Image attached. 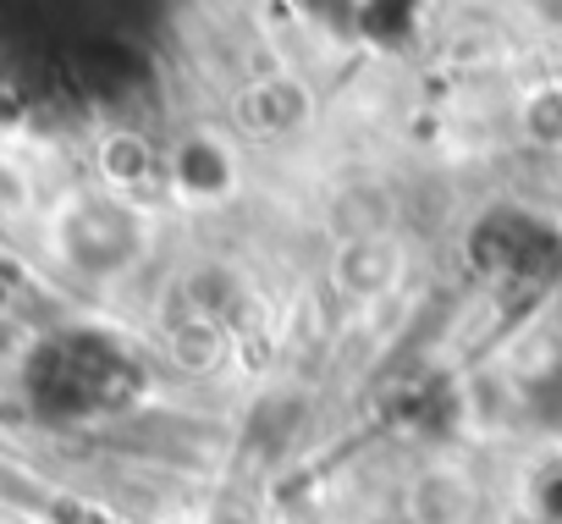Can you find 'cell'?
Here are the masks:
<instances>
[{
  "instance_id": "1",
  "label": "cell",
  "mask_w": 562,
  "mask_h": 524,
  "mask_svg": "<svg viewBox=\"0 0 562 524\" xmlns=\"http://www.w3.org/2000/svg\"><path fill=\"white\" fill-rule=\"evenodd\" d=\"M171 182L182 193H193V199H215V193L232 188V155L215 138H188L177 149V177Z\"/></svg>"
},
{
  "instance_id": "2",
  "label": "cell",
  "mask_w": 562,
  "mask_h": 524,
  "mask_svg": "<svg viewBox=\"0 0 562 524\" xmlns=\"http://www.w3.org/2000/svg\"><path fill=\"white\" fill-rule=\"evenodd\" d=\"M100 155H105V177H111V182H144V177H149V144L133 138V133L111 138Z\"/></svg>"
}]
</instances>
